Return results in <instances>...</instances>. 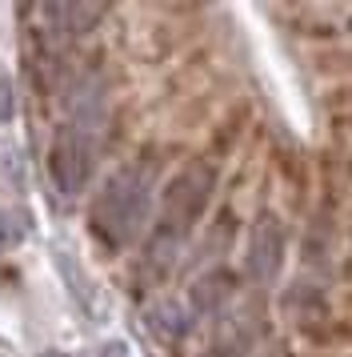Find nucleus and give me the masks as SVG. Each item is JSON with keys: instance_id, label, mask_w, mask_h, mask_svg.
Here are the masks:
<instances>
[{"instance_id": "4", "label": "nucleus", "mask_w": 352, "mask_h": 357, "mask_svg": "<svg viewBox=\"0 0 352 357\" xmlns=\"http://www.w3.org/2000/svg\"><path fill=\"white\" fill-rule=\"evenodd\" d=\"M280 253H285V233L272 217H264L253 233V245H248V273L256 281H272L280 269Z\"/></svg>"}, {"instance_id": "6", "label": "nucleus", "mask_w": 352, "mask_h": 357, "mask_svg": "<svg viewBox=\"0 0 352 357\" xmlns=\"http://www.w3.org/2000/svg\"><path fill=\"white\" fill-rule=\"evenodd\" d=\"M13 113H16L13 81H8V77H0V125H4V121H13Z\"/></svg>"}, {"instance_id": "7", "label": "nucleus", "mask_w": 352, "mask_h": 357, "mask_svg": "<svg viewBox=\"0 0 352 357\" xmlns=\"http://www.w3.org/2000/svg\"><path fill=\"white\" fill-rule=\"evenodd\" d=\"M16 241V229L8 225V217H4V213H0V249H8V245Z\"/></svg>"}, {"instance_id": "2", "label": "nucleus", "mask_w": 352, "mask_h": 357, "mask_svg": "<svg viewBox=\"0 0 352 357\" xmlns=\"http://www.w3.org/2000/svg\"><path fill=\"white\" fill-rule=\"evenodd\" d=\"M212 185H216V173L212 165L205 161H192L189 169H180L164 193V213H160V225H157V237L148 245V261H160V257H173V249L180 245V237L189 233L200 213L208 209V197H212Z\"/></svg>"}, {"instance_id": "1", "label": "nucleus", "mask_w": 352, "mask_h": 357, "mask_svg": "<svg viewBox=\"0 0 352 357\" xmlns=\"http://www.w3.org/2000/svg\"><path fill=\"white\" fill-rule=\"evenodd\" d=\"M148 197H152V169L148 165H125L104 185V193L93 205V229L109 249H125L141 225L148 221Z\"/></svg>"}, {"instance_id": "5", "label": "nucleus", "mask_w": 352, "mask_h": 357, "mask_svg": "<svg viewBox=\"0 0 352 357\" xmlns=\"http://www.w3.org/2000/svg\"><path fill=\"white\" fill-rule=\"evenodd\" d=\"M232 293V273H212L196 285V309H212L221 305L224 297Z\"/></svg>"}, {"instance_id": "3", "label": "nucleus", "mask_w": 352, "mask_h": 357, "mask_svg": "<svg viewBox=\"0 0 352 357\" xmlns=\"http://www.w3.org/2000/svg\"><path fill=\"white\" fill-rule=\"evenodd\" d=\"M93 153H96V129H84L77 121H64L52 153H48V169L61 193H80L88 177H93Z\"/></svg>"}]
</instances>
